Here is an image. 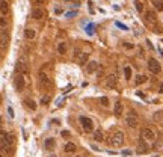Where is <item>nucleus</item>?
I'll return each instance as SVG.
<instances>
[{"mask_svg":"<svg viewBox=\"0 0 163 157\" xmlns=\"http://www.w3.org/2000/svg\"><path fill=\"white\" fill-rule=\"evenodd\" d=\"M17 73H20L23 76L29 73V61H27L26 56H21L18 59V62H17Z\"/></svg>","mask_w":163,"mask_h":157,"instance_id":"nucleus-1","label":"nucleus"},{"mask_svg":"<svg viewBox=\"0 0 163 157\" xmlns=\"http://www.w3.org/2000/svg\"><path fill=\"white\" fill-rule=\"evenodd\" d=\"M125 122H127V125H128L130 128H136V127L139 125V119H137V113H136V110H130V113L127 115Z\"/></svg>","mask_w":163,"mask_h":157,"instance_id":"nucleus-2","label":"nucleus"},{"mask_svg":"<svg viewBox=\"0 0 163 157\" xmlns=\"http://www.w3.org/2000/svg\"><path fill=\"white\" fill-rule=\"evenodd\" d=\"M124 133L122 131H115L113 134H112V139H110V143L113 145V146H122L124 145Z\"/></svg>","mask_w":163,"mask_h":157,"instance_id":"nucleus-3","label":"nucleus"},{"mask_svg":"<svg viewBox=\"0 0 163 157\" xmlns=\"http://www.w3.org/2000/svg\"><path fill=\"white\" fill-rule=\"evenodd\" d=\"M14 86H15V89H17L18 92L24 91V88H26V79H24L23 74H17V76H15V79H14Z\"/></svg>","mask_w":163,"mask_h":157,"instance_id":"nucleus-4","label":"nucleus"},{"mask_svg":"<svg viewBox=\"0 0 163 157\" xmlns=\"http://www.w3.org/2000/svg\"><path fill=\"white\" fill-rule=\"evenodd\" d=\"M148 70H149L152 74H158V73L161 71V65L158 64L157 59L151 58V59H148Z\"/></svg>","mask_w":163,"mask_h":157,"instance_id":"nucleus-5","label":"nucleus"},{"mask_svg":"<svg viewBox=\"0 0 163 157\" xmlns=\"http://www.w3.org/2000/svg\"><path fill=\"white\" fill-rule=\"evenodd\" d=\"M80 122H82V127H83V130H85L86 133H92V130H94V122H92V119H89V118H86V116H80Z\"/></svg>","mask_w":163,"mask_h":157,"instance_id":"nucleus-6","label":"nucleus"},{"mask_svg":"<svg viewBox=\"0 0 163 157\" xmlns=\"http://www.w3.org/2000/svg\"><path fill=\"white\" fill-rule=\"evenodd\" d=\"M116 85H118V76H116L115 73L109 74L107 79H106V86H107L109 89H115Z\"/></svg>","mask_w":163,"mask_h":157,"instance_id":"nucleus-7","label":"nucleus"},{"mask_svg":"<svg viewBox=\"0 0 163 157\" xmlns=\"http://www.w3.org/2000/svg\"><path fill=\"white\" fill-rule=\"evenodd\" d=\"M39 85L44 86V88H50V85H52L49 76H47L45 73H42V71H39Z\"/></svg>","mask_w":163,"mask_h":157,"instance_id":"nucleus-8","label":"nucleus"},{"mask_svg":"<svg viewBox=\"0 0 163 157\" xmlns=\"http://www.w3.org/2000/svg\"><path fill=\"white\" fill-rule=\"evenodd\" d=\"M142 137L146 139V140H154L155 139V133L151 128H143L142 130Z\"/></svg>","mask_w":163,"mask_h":157,"instance_id":"nucleus-9","label":"nucleus"},{"mask_svg":"<svg viewBox=\"0 0 163 157\" xmlns=\"http://www.w3.org/2000/svg\"><path fill=\"white\" fill-rule=\"evenodd\" d=\"M145 21L149 24V26H152V24H155V14L152 12V11H148V12H145Z\"/></svg>","mask_w":163,"mask_h":157,"instance_id":"nucleus-10","label":"nucleus"},{"mask_svg":"<svg viewBox=\"0 0 163 157\" xmlns=\"http://www.w3.org/2000/svg\"><path fill=\"white\" fill-rule=\"evenodd\" d=\"M148 151H149V146H148V143H146V139L140 137V139H139V152L145 154V152H148Z\"/></svg>","mask_w":163,"mask_h":157,"instance_id":"nucleus-11","label":"nucleus"},{"mask_svg":"<svg viewBox=\"0 0 163 157\" xmlns=\"http://www.w3.org/2000/svg\"><path fill=\"white\" fill-rule=\"evenodd\" d=\"M30 17L35 18V20H41V18H44V11L39 9V8H36V9H33V11L30 12Z\"/></svg>","mask_w":163,"mask_h":157,"instance_id":"nucleus-12","label":"nucleus"},{"mask_svg":"<svg viewBox=\"0 0 163 157\" xmlns=\"http://www.w3.org/2000/svg\"><path fill=\"white\" fill-rule=\"evenodd\" d=\"M97 67H98V64H97L95 61H91V62H88V65H86V73H88V74H92V73H95V71H97Z\"/></svg>","mask_w":163,"mask_h":157,"instance_id":"nucleus-13","label":"nucleus"},{"mask_svg":"<svg viewBox=\"0 0 163 157\" xmlns=\"http://www.w3.org/2000/svg\"><path fill=\"white\" fill-rule=\"evenodd\" d=\"M92 139H94L95 142H103V140H104V134H103V131H101L100 128H97V130L94 131V134H92Z\"/></svg>","mask_w":163,"mask_h":157,"instance_id":"nucleus-14","label":"nucleus"},{"mask_svg":"<svg viewBox=\"0 0 163 157\" xmlns=\"http://www.w3.org/2000/svg\"><path fill=\"white\" fill-rule=\"evenodd\" d=\"M88 61H89V53H82V56L79 58V65L85 67V65H88Z\"/></svg>","mask_w":163,"mask_h":157,"instance_id":"nucleus-15","label":"nucleus"},{"mask_svg":"<svg viewBox=\"0 0 163 157\" xmlns=\"http://www.w3.org/2000/svg\"><path fill=\"white\" fill-rule=\"evenodd\" d=\"M122 110H124V107H122V103L116 101V103H115V107H113V112H115V115H116V116H121V115H122Z\"/></svg>","mask_w":163,"mask_h":157,"instance_id":"nucleus-16","label":"nucleus"},{"mask_svg":"<svg viewBox=\"0 0 163 157\" xmlns=\"http://www.w3.org/2000/svg\"><path fill=\"white\" fill-rule=\"evenodd\" d=\"M65 152H70V154H73V152H76V149H77V146L73 143V142H68V143H65Z\"/></svg>","mask_w":163,"mask_h":157,"instance_id":"nucleus-17","label":"nucleus"},{"mask_svg":"<svg viewBox=\"0 0 163 157\" xmlns=\"http://www.w3.org/2000/svg\"><path fill=\"white\" fill-rule=\"evenodd\" d=\"M53 146H55V139H53V137L45 139V142H44V148L50 151V149H53Z\"/></svg>","mask_w":163,"mask_h":157,"instance_id":"nucleus-18","label":"nucleus"},{"mask_svg":"<svg viewBox=\"0 0 163 157\" xmlns=\"http://www.w3.org/2000/svg\"><path fill=\"white\" fill-rule=\"evenodd\" d=\"M24 104H26V107H29L30 110H36V103H35L33 100L26 98V100H24Z\"/></svg>","mask_w":163,"mask_h":157,"instance_id":"nucleus-19","label":"nucleus"},{"mask_svg":"<svg viewBox=\"0 0 163 157\" xmlns=\"http://www.w3.org/2000/svg\"><path fill=\"white\" fill-rule=\"evenodd\" d=\"M134 5H136L137 12H143L145 11V3L142 2V0H134Z\"/></svg>","mask_w":163,"mask_h":157,"instance_id":"nucleus-20","label":"nucleus"},{"mask_svg":"<svg viewBox=\"0 0 163 157\" xmlns=\"http://www.w3.org/2000/svg\"><path fill=\"white\" fill-rule=\"evenodd\" d=\"M8 46V35H6V30H2V50H5Z\"/></svg>","mask_w":163,"mask_h":157,"instance_id":"nucleus-21","label":"nucleus"},{"mask_svg":"<svg viewBox=\"0 0 163 157\" xmlns=\"http://www.w3.org/2000/svg\"><path fill=\"white\" fill-rule=\"evenodd\" d=\"M152 6L157 11H163V0H152Z\"/></svg>","mask_w":163,"mask_h":157,"instance_id":"nucleus-22","label":"nucleus"},{"mask_svg":"<svg viewBox=\"0 0 163 157\" xmlns=\"http://www.w3.org/2000/svg\"><path fill=\"white\" fill-rule=\"evenodd\" d=\"M35 35H36V33H35L33 29H26V30H24V36H26L27 39H33Z\"/></svg>","mask_w":163,"mask_h":157,"instance_id":"nucleus-23","label":"nucleus"},{"mask_svg":"<svg viewBox=\"0 0 163 157\" xmlns=\"http://www.w3.org/2000/svg\"><path fill=\"white\" fill-rule=\"evenodd\" d=\"M58 53H59V55H65V53H67V42H59V46H58Z\"/></svg>","mask_w":163,"mask_h":157,"instance_id":"nucleus-24","label":"nucleus"},{"mask_svg":"<svg viewBox=\"0 0 163 157\" xmlns=\"http://www.w3.org/2000/svg\"><path fill=\"white\" fill-rule=\"evenodd\" d=\"M145 82H146V76L139 74V76L136 77V85H142V83H145Z\"/></svg>","mask_w":163,"mask_h":157,"instance_id":"nucleus-25","label":"nucleus"},{"mask_svg":"<svg viewBox=\"0 0 163 157\" xmlns=\"http://www.w3.org/2000/svg\"><path fill=\"white\" fill-rule=\"evenodd\" d=\"M6 12H8V3L2 0V17H6Z\"/></svg>","mask_w":163,"mask_h":157,"instance_id":"nucleus-26","label":"nucleus"},{"mask_svg":"<svg viewBox=\"0 0 163 157\" xmlns=\"http://www.w3.org/2000/svg\"><path fill=\"white\" fill-rule=\"evenodd\" d=\"M124 74H125V79L130 80V79H131V68H130V67H125V68H124Z\"/></svg>","mask_w":163,"mask_h":157,"instance_id":"nucleus-27","label":"nucleus"},{"mask_svg":"<svg viewBox=\"0 0 163 157\" xmlns=\"http://www.w3.org/2000/svg\"><path fill=\"white\" fill-rule=\"evenodd\" d=\"M94 29H95V26H94V24H89V26L86 27V33H88V35H92V33H94Z\"/></svg>","mask_w":163,"mask_h":157,"instance_id":"nucleus-28","label":"nucleus"},{"mask_svg":"<svg viewBox=\"0 0 163 157\" xmlns=\"http://www.w3.org/2000/svg\"><path fill=\"white\" fill-rule=\"evenodd\" d=\"M49 101H50V97H49V95H45V97H42V98H41V104H42V106H47V104H49Z\"/></svg>","mask_w":163,"mask_h":157,"instance_id":"nucleus-29","label":"nucleus"},{"mask_svg":"<svg viewBox=\"0 0 163 157\" xmlns=\"http://www.w3.org/2000/svg\"><path fill=\"white\" fill-rule=\"evenodd\" d=\"M65 2H68V3H73V5H74V8H77V6L80 5V0H65Z\"/></svg>","mask_w":163,"mask_h":157,"instance_id":"nucleus-30","label":"nucleus"},{"mask_svg":"<svg viewBox=\"0 0 163 157\" xmlns=\"http://www.w3.org/2000/svg\"><path fill=\"white\" fill-rule=\"evenodd\" d=\"M100 103H101L103 106H109V100H107L106 97H103V98H100Z\"/></svg>","mask_w":163,"mask_h":157,"instance_id":"nucleus-31","label":"nucleus"},{"mask_svg":"<svg viewBox=\"0 0 163 157\" xmlns=\"http://www.w3.org/2000/svg\"><path fill=\"white\" fill-rule=\"evenodd\" d=\"M74 56H76V58H79V56H80V49H79V47H76V49H74Z\"/></svg>","mask_w":163,"mask_h":157,"instance_id":"nucleus-32","label":"nucleus"},{"mask_svg":"<svg viewBox=\"0 0 163 157\" xmlns=\"http://www.w3.org/2000/svg\"><path fill=\"white\" fill-rule=\"evenodd\" d=\"M8 113H9V116H11V118H14V110H12V107H11V106L8 107Z\"/></svg>","mask_w":163,"mask_h":157,"instance_id":"nucleus-33","label":"nucleus"},{"mask_svg":"<svg viewBox=\"0 0 163 157\" xmlns=\"http://www.w3.org/2000/svg\"><path fill=\"white\" fill-rule=\"evenodd\" d=\"M32 3L33 5H41V3H44V0H32Z\"/></svg>","mask_w":163,"mask_h":157,"instance_id":"nucleus-34","label":"nucleus"},{"mask_svg":"<svg viewBox=\"0 0 163 157\" xmlns=\"http://www.w3.org/2000/svg\"><path fill=\"white\" fill-rule=\"evenodd\" d=\"M12 142H14V136H12V134H9V136H8V143L11 145Z\"/></svg>","mask_w":163,"mask_h":157,"instance_id":"nucleus-35","label":"nucleus"},{"mask_svg":"<svg viewBox=\"0 0 163 157\" xmlns=\"http://www.w3.org/2000/svg\"><path fill=\"white\" fill-rule=\"evenodd\" d=\"M124 47H125V49H133V44H130V42H124Z\"/></svg>","mask_w":163,"mask_h":157,"instance_id":"nucleus-36","label":"nucleus"},{"mask_svg":"<svg viewBox=\"0 0 163 157\" xmlns=\"http://www.w3.org/2000/svg\"><path fill=\"white\" fill-rule=\"evenodd\" d=\"M130 154H131L130 149H124V151H122V155H130Z\"/></svg>","mask_w":163,"mask_h":157,"instance_id":"nucleus-37","label":"nucleus"},{"mask_svg":"<svg viewBox=\"0 0 163 157\" xmlns=\"http://www.w3.org/2000/svg\"><path fill=\"white\" fill-rule=\"evenodd\" d=\"M116 26H118V27H121V29H124V30H127V27H125L122 23H116Z\"/></svg>","mask_w":163,"mask_h":157,"instance_id":"nucleus-38","label":"nucleus"},{"mask_svg":"<svg viewBox=\"0 0 163 157\" xmlns=\"http://www.w3.org/2000/svg\"><path fill=\"white\" fill-rule=\"evenodd\" d=\"M77 12H67V17H74Z\"/></svg>","mask_w":163,"mask_h":157,"instance_id":"nucleus-39","label":"nucleus"},{"mask_svg":"<svg viewBox=\"0 0 163 157\" xmlns=\"http://www.w3.org/2000/svg\"><path fill=\"white\" fill-rule=\"evenodd\" d=\"M158 92H163V83L160 85V88H158Z\"/></svg>","mask_w":163,"mask_h":157,"instance_id":"nucleus-40","label":"nucleus"},{"mask_svg":"<svg viewBox=\"0 0 163 157\" xmlns=\"http://www.w3.org/2000/svg\"><path fill=\"white\" fill-rule=\"evenodd\" d=\"M76 157H80V155H76Z\"/></svg>","mask_w":163,"mask_h":157,"instance_id":"nucleus-41","label":"nucleus"}]
</instances>
